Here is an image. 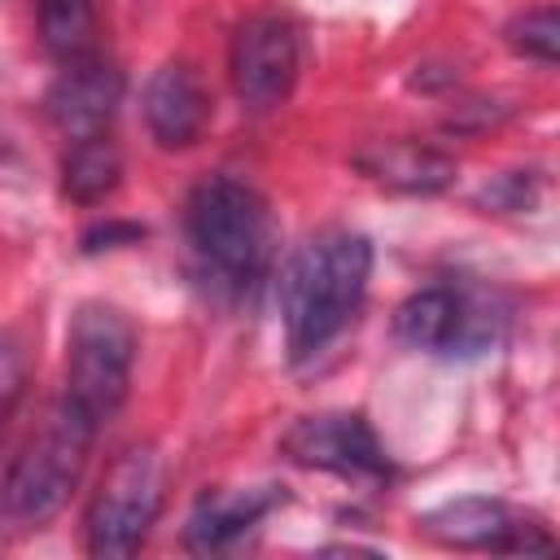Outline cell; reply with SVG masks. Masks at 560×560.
Listing matches in <instances>:
<instances>
[{
	"mask_svg": "<svg viewBox=\"0 0 560 560\" xmlns=\"http://www.w3.org/2000/svg\"><path fill=\"white\" fill-rule=\"evenodd\" d=\"M372 276V245L350 228L306 236L280 271V315L289 359L306 363L328 350L354 319Z\"/></svg>",
	"mask_w": 560,
	"mask_h": 560,
	"instance_id": "1",
	"label": "cell"
},
{
	"mask_svg": "<svg viewBox=\"0 0 560 560\" xmlns=\"http://www.w3.org/2000/svg\"><path fill=\"white\" fill-rule=\"evenodd\" d=\"M184 232L201 276L223 293H245L271 267V249H276L271 210L258 188L232 175H210L188 192Z\"/></svg>",
	"mask_w": 560,
	"mask_h": 560,
	"instance_id": "2",
	"label": "cell"
},
{
	"mask_svg": "<svg viewBox=\"0 0 560 560\" xmlns=\"http://www.w3.org/2000/svg\"><path fill=\"white\" fill-rule=\"evenodd\" d=\"M96 433V420L57 398L0 486V521L9 529H39L44 521H52L79 486Z\"/></svg>",
	"mask_w": 560,
	"mask_h": 560,
	"instance_id": "3",
	"label": "cell"
},
{
	"mask_svg": "<svg viewBox=\"0 0 560 560\" xmlns=\"http://www.w3.org/2000/svg\"><path fill=\"white\" fill-rule=\"evenodd\" d=\"M136 363V328L109 302H83L70 315L66 332V389L61 398L79 407L88 420L105 424L131 385Z\"/></svg>",
	"mask_w": 560,
	"mask_h": 560,
	"instance_id": "4",
	"label": "cell"
},
{
	"mask_svg": "<svg viewBox=\"0 0 560 560\" xmlns=\"http://www.w3.org/2000/svg\"><path fill=\"white\" fill-rule=\"evenodd\" d=\"M166 503V464L153 446H131L122 451L109 472L101 477L88 516H83V534H88V551L118 560L140 551V542L149 538L158 512Z\"/></svg>",
	"mask_w": 560,
	"mask_h": 560,
	"instance_id": "5",
	"label": "cell"
},
{
	"mask_svg": "<svg viewBox=\"0 0 560 560\" xmlns=\"http://www.w3.org/2000/svg\"><path fill=\"white\" fill-rule=\"evenodd\" d=\"M499 328L503 315L486 293H459L451 284L420 289L394 311V337L433 354H481L499 341Z\"/></svg>",
	"mask_w": 560,
	"mask_h": 560,
	"instance_id": "6",
	"label": "cell"
},
{
	"mask_svg": "<svg viewBox=\"0 0 560 560\" xmlns=\"http://www.w3.org/2000/svg\"><path fill=\"white\" fill-rule=\"evenodd\" d=\"M298 70H302V44L289 18L254 13L236 26L228 74H232V92L241 96V105L276 109L280 101H289Z\"/></svg>",
	"mask_w": 560,
	"mask_h": 560,
	"instance_id": "7",
	"label": "cell"
},
{
	"mask_svg": "<svg viewBox=\"0 0 560 560\" xmlns=\"http://www.w3.org/2000/svg\"><path fill=\"white\" fill-rule=\"evenodd\" d=\"M280 451L302 468H319L346 481H381L389 472V459L359 411L302 416L280 438Z\"/></svg>",
	"mask_w": 560,
	"mask_h": 560,
	"instance_id": "8",
	"label": "cell"
},
{
	"mask_svg": "<svg viewBox=\"0 0 560 560\" xmlns=\"http://www.w3.org/2000/svg\"><path fill=\"white\" fill-rule=\"evenodd\" d=\"M420 529L442 542V547H459V551H551V534L508 508L503 499H455L433 508Z\"/></svg>",
	"mask_w": 560,
	"mask_h": 560,
	"instance_id": "9",
	"label": "cell"
},
{
	"mask_svg": "<svg viewBox=\"0 0 560 560\" xmlns=\"http://www.w3.org/2000/svg\"><path fill=\"white\" fill-rule=\"evenodd\" d=\"M118 105H122V70L114 61H105L101 52L61 66V74L52 79V88L44 96V109L66 140L105 136Z\"/></svg>",
	"mask_w": 560,
	"mask_h": 560,
	"instance_id": "10",
	"label": "cell"
},
{
	"mask_svg": "<svg viewBox=\"0 0 560 560\" xmlns=\"http://www.w3.org/2000/svg\"><path fill=\"white\" fill-rule=\"evenodd\" d=\"M144 122L162 149L197 144L210 122V92L197 79V70H188L179 61L158 66L144 83Z\"/></svg>",
	"mask_w": 560,
	"mask_h": 560,
	"instance_id": "11",
	"label": "cell"
},
{
	"mask_svg": "<svg viewBox=\"0 0 560 560\" xmlns=\"http://www.w3.org/2000/svg\"><path fill=\"white\" fill-rule=\"evenodd\" d=\"M276 503H284V486L262 481V486H228V490H206L197 508L188 512L184 542L201 556L232 547L241 534H249Z\"/></svg>",
	"mask_w": 560,
	"mask_h": 560,
	"instance_id": "12",
	"label": "cell"
},
{
	"mask_svg": "<svg viewBox=\"0 0 560 560\" xmlns=\"http://www.w3.org/2000/svg\"><path fill=\"white\" fill-rule=\"evenodd\" d=\"M359 171L394 192H442L451 179H455V158L429 149V144H416V140H385V144H372L363 149L359 158Z\"/></svg>",
	"mask_w": 560,
	"mask_h": 560,
	"instance_id": "13",
	"label": "cell"
},
{
	"mask_svg": "<svg viewBox=\"0 0 560 560\" xmlns=\"http://www.w3.org/2000/svg\"><path fill=\"white\" fill-rule=\"evenodd\" d=\"M122 184V158L114 149L109 136H88V140H70L66 158H61V192L79 206H96L105 201L114 188Z\"/></svg>",
	"mask_w": 560,
	"mask_h": 560,
	"instance_id": "14",
	"label": "cell"
},
{
	"mask_svg": "<svg viewBox=\"0 0 560 560\" xmlns=\"http://www.w3.org/2000/svg\"><path fill=\"white\" fill-rule=\"evenodd\" d=\"M39 39L61 66L96 57L101 22H96L92 0H39Z\"/></svg>",
	"mask_w": 560,
	"mask_h": 560,
	"instance_id": "15",
	"label": "cell"
},
{
	"mask_svg": "<svg viewBox=\"0 0 560 560\" xmlns=\"http://www.w3.org/2000/svg\"><path fill=\"white\" fill-rule=\"evenodd\" d=\"M508 44L529 61L556 66V57H560V18H556V9L542 4V9H529L516 22H508Z\"/></svg>",
	"mask_w": 560,
	"mask_h": 560,
	"instance_id": "16",
	"label": "cell"
},
{
	"mask_svg": "<svg viewBox=\"0 0 560 560\" xmlns=\"http://www.w3.org/2000/svg\"><path fill=\"white\" fill-rule=\"evenodd\" d=\"M26 385V359H22V346L13 337H0V420L9 416V407L18 402Z\"/></svg>",
	"mask_w": 560,
	"mask_h": 560,
	"instance_id": "17",
	"label": "cell"
},
{
	"mask_svg": "<svg viewBox=\"0 0 560 560\" xmlns=\"http://www.w3.org/2000/svg\"><path fill=\"white\" fill-rule=\"evenodd\" d=\"M144 236V228H136V223H109V228H92L88 236H83V249H96L101 241H140Z\"/></svg>",
	"mask_w": 560,
	"mask_h": 560,
	"instance_id": "18",
	"label": "cell"
}]
</instances>
